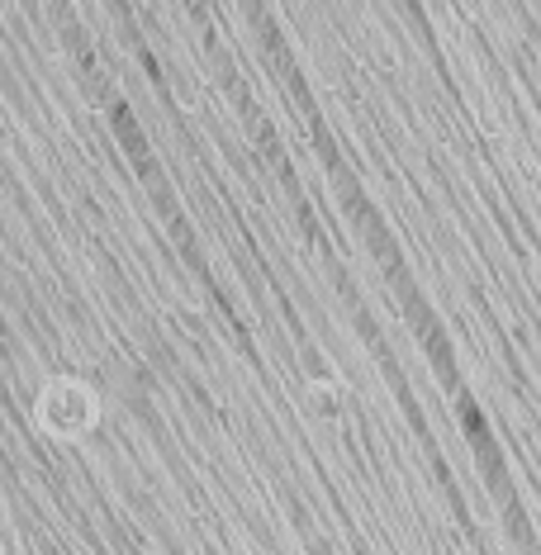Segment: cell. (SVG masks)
<instances>
[{
	"mask_svg": "<svg viewBox=\"0 0 541 555\" xmlns=\"http://www.w3.org/2000/svg\"><path fill=\"white\" fill-rule=\"evenodd\" d=\"M100 418V399L86 380H53L39 395V427L53 437H81Z\"/></svg>",
	"mask_w": 541,
	"mask_h": 555,
	"instance_id": "cell-1",
	"label": "cell"
}]
</instances>
